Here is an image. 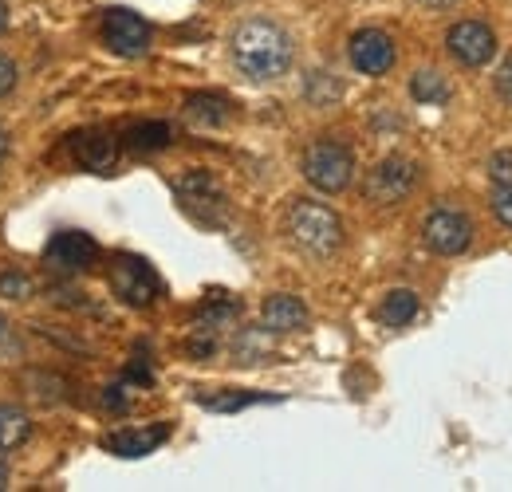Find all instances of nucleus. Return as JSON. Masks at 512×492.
I'll use <instances>...</instances> for the list:
<instances>
[{
    "label": "nucleus",
    "instance_id": "f257e3e1",
    "mask_svg": "<svg viewBox=\"0 0 512 492\" xmlns=\"http://www.w3.org/2000/svg\"><path fill=\"white\" fill-rule=\"evenodd\" d=\"M233 63L256 79V83H268V79H280V75H288V67H292V56H296V48H292V36L280 28V24H272V20H245V24H237V32H233Z\"/></svg>",
    "mask_w": 512,
    "mask_h": 492
},
{
    "label": "nucleus",
    "instance_id": "f03ea898",
    "mask_svg": "<svg viewBox=\"0 0 512 492\" xmlns=\"http://www.w3.org/2000/svg\"><path fill=\"white\" fill-rule=\"evenodd\" d=\"M284 233L288 241L308 252V256H331L343 245V221L335 209H327L320 201H292L284 213Z\"/></svg>",
    "mask_w": 512,
    "mask_h": 492
},
{
    "label": "nucleus",
    "instance_id": "7ed1b4c3",
    "mask_svg": "<svg viewBox=\"0 0 512 492\" xmlns=\"http://www.w3.org/2000/svg\"><path fill=\"white\" fill-rule=\"evenodd\" d=\"M304 178L320 193H343L355 182V154L335 138H320L304 154Z\"/></svg>",
    "mask_w": 512,
    "mask_h": 492
},
{
    "label": "nucleus",
    "instance_id": "20e7f679",
    "mask_svg": "<svg viewBox=\"0 0 512 492\" xmlns=\"http://www.w3.org/2000/svg\"><path fill=\"white\" fill-rule=\"evenodd\" d=\"M422 241H426L430 252H438V256H457V252H465V248L473 245V221L461 209L438 205L422 221Z\"/></svg>",
    "mask_w": 512,
    "mask_h": 492
},
{
    "label": "nucleus",
    "instance_id": "39448f33",
    "mask_svg": "<svg viewBox=\"0 0 512 492\" xmlns=\"http://www.w3.org/2000/svg\"><path fill=\"white\" fill-rule=\"evenodd\" d=\"M111 288L130 308H150L158 300V292H162L154 268L142 256H115L111 260Z\"/></svg>",
    "mask_w": 512,
    "mask_h": 492
},
{
    "label": "nucleus",
    "instance_id": "423d86ee",
    "mask_svg": "<svg viewBox=\"0 0 512 492\" xmlns=\"http://www.w3.org/2000/svg\"><path fill=\"white\" fill-rule=\"evenodd\" d=\"M414 185H418V166L410 162V158H383L371 174H367V182H363V193H367V201H375V205H398V201H406L410 193H414Z\"/></svg>",
    "mask_w": 512,
    "mask_h": 492
},
{
    "label": "nucleus",
    "instance_id": "0eeeda50",
    "mask_svg": "<svg viewBox=\"0 0 512 492\" xmlns=\"http://www.w3.org/2000/svg\"><path fill=\"white\" fill-rule=\"evenodd\" d=\"M446 48L461 67H485L497 56V32L481 20H457L446 32Z\"/></svg>",
    "mask_w": 512,
    "mask_h": 492
},
{
    "label": "nucleus",
    "instance_id": "6e6552de",
    "mask_svg": "<svg viewBox=\"0 0 512 492\" xmlns=\"http://www.w3.org/2000/svg\"><path fill=\"white\" fill-rule=\"evenodd\" d=\"M103 44L115 56H127V60L146 56L150 52V24L130 8H111L103 16Z\"/></svg>",
    "mask_w": 512,
    "mask_h": 492
},
{
    "label": "nucleus",
    "instance_id": "1a4fd4ad",
    "mask_svg": "<svg viewBox=\"0 0 512 492\" xmlns=\"http://www.w3.org/2000/svg\"><path fill=\"white\" fill-rule=\"evenodd\" d=\"M44 260H48L56 272H87V268L99 260V245H95L87 233H79V229H64V233H56V237L48 241Z\"/></svg>",
    "mask_w": 512,
    "mask_h": 492
},
{
    "label": "nucleus",
    "instance_id": "9d476101",
    "mask_svg": "<svg viewBox=\"0 0 512 492\" xmlns=\"http://www.w3.org/2000/svg\"><path fill=\"white\" fill-rule=\"evenodd\" d=\"M351 63H355V71H363V75H386L390 67H394V40L379 32V28H363V32H355L351 36Z\"/></svg>",
    "mask_w": 512,
    "mask_h": 492
},
{
    "label": "nucleus",
    "instance_id": "9b49d317",
    "mask_svg": "<svg viewBox=\"0 0 512 492\" xmlns=\"http://www.w3.org/2000/svg\"><path fill=\"white\" fill-rule=\"evenodd\" d=\"M260 323H264V331H276V335L300 331V327H308V308H304V300H296L288 292H276V296L264 300Z\"/></svg>",
    "mask_w": 512,
    "mask_h": 492
},
{
    "label": "nucleus",
    "instance_id": "f8f14e48",
    "mask_svg": "<svg viewBox=\"0 0 512 492\" xmlns=\"http://www.w3.org/2000/svg\"><path fill=\"white\" fill-rule=\"evenodd\" d=\"M166 437H170V426L119 430V433H111V437H103V449H111V453H119V457H146V453H154Z\"/></svg>",
    "mask_w": 512,
    "mask_h": 492
},
{
    "label": "nucleus",
    "instance_id": "ddd939ff",
    "mask_svg": "<svg viewBox=\"0 0 512 492\" xmlns=\"http://www.w3.org/2000/svg\"><path fill=\"white\" fill-rule=\"evenodd\" d=\"M71 150H75V158L87 166V170H111L115 166V138H107L103 130H87V134H75V142H71Z\"/></svg>",
    "mask_w": 512,
    "mask_h": 492
},
{
    "label": "nucleus",
    "instance_id": "4468645a",
    "mask_svg": "<svg viewBox=\"0 0 512 492\" xmlns=\"http://www.w3.org/2000/svg\"><path fill=\"white\" fill-rule=\"evenodd\" d=\"M375 315H379V323H386V327H406L418 315V296L410 288H394V292L383 296V304H379Z\"/></svg>",
    "mask_w": 512,
    "mask_h": 492
},
{
    "label": "nucleus",
    "instance_id": "2eb2a0df",
    "mask_svg": "<svg viewBox=\"0 0 512 492\" xmlns=\"http://www.w3.org/2000/svg\"><path fill=\"white\" fill-rule=\"evenodd\" d=\"M410 95H414L418 103H426V107H442L449 99V79L442 71H434V67H422V71H414V79H410Z\"/></svg>",
    "mask_w": 512,
    "mask_h": 492
},
{
    "label": "nucleus",
    "instance_id": "dca6fc26",
    "mask_svg": "<svg viewBox=\"0 0 512 492\" xmlns=\"http://www.w3.org/2000/svg\"><path fill=\"white\" fill-rule=\"evenodd\" d=\"M32 437V418L16 406H0V453L20 449Z\"/></svg>",
    "mask_w": 512,
    "mask_h": 492
},
{
    "label": "nucleus",
    "instance_id": "f3484780",
    "mask_svg": "<svg viewBox=\"0 0 512 492\" xmlns=\"http://www.w3.org/2000/svg\"><path fill=\"white\" fill-rule=\"evenodd\" d=\"M170 138H174V130L166 123H142V126H130L123 142H127L130 150H138V154H150V150H166Z\"/></svg>",
    "mask_w": 512,
    "mask_h": 492
},
{
    "label": "nucleus",
    "instance_id": "a211bd4d",
    "mask_svg": "<svg viewBox=\"0 0 512 492\" xmlns=\"http://www.w3.org/2000/svg\"><path fill=\"white\" fill-rule=\"evenodd\" d=\"M178 193H182V201L186 205H221L225 197H221V189H217V182L209 178V174H186L182 182H178Z\"/></svg>",
    "mask_w": 512,
    "mask_h": 492
},
{
    "label": "nucleus",
    "instance_id": "6ab92c4d",
    "mask_svg": "<svg viewBox=\"0 0 512 492\" xmlns=\"http://www.w3.org/2000/svg\"><path fill=\"white\" fill-rule=\"evenodd\" d=\"M186 115L201 126H221L229 119V103L221 95H190L186 99Z\"/></svg>",
    "mask_w": 512,
    "mask_h": 492
},
{
    "label": "nucleus",
    "instance_id": "aec40b11",
    "mask_svg": "<svg viewBox=\"0 0 512 492\" xmlns=\"http://www.w3.org/2000/svg\"><path fill=\"white\" fill-rule=\"evenodd\" d=\"M253 402H264V394H201V406L205 410H245Z\"/></svg>",
    "mask_w": 512,
    "mask_h": 492
},
{
    "label": "nucleus",
    "instance_id": "412c9836",
    "mask_svg": "<svg viewBox=\"0 0 512 492\" xmlns=\"http://www.w3.org/2000/svg\"><path fill=\"white\" fill-rule=\"evenodd\" d=\"M0 296L4 300H28L32 296V280L24 272H4L0 276Z\"/></svg>",
    "mask_w": 512,
    "mask_h": 492
},
{
    "label": "nucleus",
    "instance_id": "4be33fe9",
    "mask_svg": "<svg viewBox=\"0 0 512 492\" xmlns=\"http://www.w3.org/2000/svg\"><path fill=\"white\" fill-rule=\"evenodd\" d=\"M489 205H493V217H497L505 229H512V185H493Z\"/></svg>",
    "mask_w": 512,
    "mask_h": 492
},
{
    "label": "nucleus",
    "instance_id": "5701e85b",
    "mask_svg": "<svg viewBox=\"0 0 512 492\" xmlns=\"http://www.w3.org/2000/svg\"><path fill=\"white\" fill-rule=\"evenodd\" d=\"M489 182L512 185V150H497V154L489 158Z\"/></svg>",
    "mask_w": 512,
    "mask_h": 492
},
{
    "label": "nucleus",
    "instance_id": "b1692460",
    "mask_svg": "<svg viewBox=\"0 0 512 492\" xmlns=\"http://www.w3.org/2000/svg\"><path fill=\"white\" fill-rule=\"evenodd\" d=\"M493 87H497V95H501V99H505V103L512 107V56L505 63H501V71H497Z\"/></svg>",
    "mask_w": 512,
    "mask_h": 492
},
{
    "label": "nucleus",
    "instance_id": "393cba45",
    "mask_svg": "<svg viewBox=\"0 0 512 492\" xmlns=\"http://www.w3.org/2000/svg\"><path fill=\"white\" fill-rule=\"evenodd\" d=\"M16 79H20V71H16V63H12V60H4V56H0V99H4V95H8L12 87H16Z\"/></svg>",
    "mask_w": 512,
    "mask_h": 492
},
{
    "label": "nucleus",
    "instance_id": "a878e982",
    "mask_svg": "<svg viewBox=\"0 0 512 492\" xmlns=\"http://www.w3.org/2000/svg\"><path fill=\"white\" fill-rule=\"evenodd\" d=\"M103 406H107V410H119V414H123V410H127L123 386H107V390H103Z\"/></svg>",
    "mask_w": 512,
    "mask_h": 492
},
{
    "label": "nucleus",
    "instance_id": "bb28decb",
    "mask_svg": "<svg viewBox=\"0 0 512 492\" xmlns=\"http://www.w3.org/2000/svg\"><path fill=\"white\" fill-rule=\"evenodd\" d=\"M8 489V461H4V457H0V492Z\"/></svg>",
    "mask_w": 512,
    "mask_h": 492
},
{
    "label": "nucleus",
    "instance_id": "cd10ccee",
    "mask_svg": "<svg viewBox=\"0 0 512 492\" xmlns=\"http://www.w3.org/2000/svg\"><path fill=\"white\" fill-rule=\"evenodd\" d=\"M8 28V0H0V32Z\"/></svg>",
    "mask_w": 512,
    "mask_h": 492
},
{
    "label": "nucleus",
    "instance_id": "c85d7f7f",
    "mask_svg": "<svg viewBox=\"0 0 512 492\" xmlns=\"http://www.w3.org/2000/svg\"><path fill=\"white\" fill-rule=\"evenodd\" d=\"M418 4H426V8H449L453 0H418Z\"/></svg>",
    "mask_w": 512,
    "mask_h": 492
},
{
    "label": "nucleus",
    "instance_id": "c756f323",
    "mask_svg": "<svg viewBox=\"0 0 512 492\" xmlns=\"http://www.w3.org/2000/svg\"><path fill=\"white\" fill-rule=\"evenodd\" d=\"M8 154V134H4V126H0V158Z\"/></svg>",
    "mask_w": 512,
    "mask_h": 492
}]
</instances>
